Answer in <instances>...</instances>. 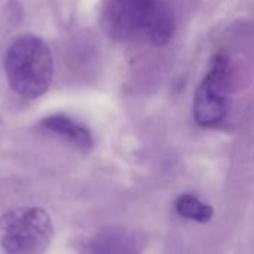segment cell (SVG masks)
<instances>
[{
  "mask_svg": "<svg viewBox=\"0 0 254 254\" xmlns=\"http://www.w3.org/2000/svg\"><path fill=\"white\" fill-rule=\"evenodd\" d=\"M9 86L24 98L43 95L54 77V58L49 46L36 36L16 37L4 54Z\"/></svg>",
  "mask_w": 254,
  "mask_h": 254,
  "instance_id": "cell-1",
  "label": "cell"
},
{
  "mask_svg": "<svg viewBox=\"0 0 254 254\" xmlns=\"http://www.w3.org/2000/svg\"><path fill=\"white\" fill-rule=\"evenodd\" d=\"M107 27L118 37H143L153 45L167 43L174 30L173 12L165 0H113Z\"/></svg>",
  "mask_w": 254,
  "mask_h": 254,
  "instance_id": "cell-2",
  "label": "cell"
},
{
  "mask_svg": "<svg viewBox=\"0 0 254 254\" xmlns=\"http://www.w3.org/2000/svg\"><path fill=\"white\" fill-rule=\"evenodd\" d=\"M1 246L12 254L42 253L52 238V222L42 208L25 207L6 213L0 219Z\"/></svg>",
  "mask_w": 254,
  "mask_h": 254,
  "instance_id": "cell-3",
  "label": "cell"
},
{
  "mask_svg": "<svg viewBox=\"0 0 254 254\" xmlns=\"http://www.w3.org/2000/svg\"><path fill=\"white\" fill-rule=\"evenodd\" d=\"M229 80V63L226 55L217 54L211 61L210 70L199 85L193 115L199 125L214 127L222 122L226 115V92Z\"/></svg>",
  "mask_w": 254,
  "mask_h": 254,
  "instance_id": "cell-4",
  "label": "cell"
},
{
  "mask_svg": "<svg viewBox=\"0 0 254 254\" xmlns=\"http://www.w3.org/2000/svg\"><path fill=\"white\" fill-rule=\"evenodd\" d=\"M42 127L61 137L67 143L76 146L79 150H89L92 147V137L89 129L64 115H52L42 122Z\"/></svg>",
  "mask_w": 254,
  "mask_h": 254,
  "instance_id": "cell-5",
  "label": "cell"
},
{
  "mask_svg": "<svg viewBox=\"0 0 254 254\" xmlns=\"http://www.w3.org/2000/svg\"><path fill=\"white\" fill-rule=\"evenodd\" d=\"M176 210L182 217L205 223L213 217V208L193 195H182L176 201Z\"/></svg>",
  "mask_w": 254,
  "mask_h": 254,
  "instance_id": "cell-6",
  "label": "cell"
}]
</instances>
